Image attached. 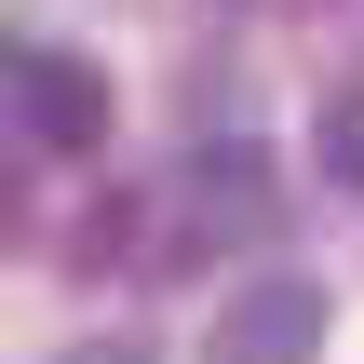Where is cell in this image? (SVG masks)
<instances>
[{"instance_id": "6da1fadb", "label": "cell", "mask_w": 364, "mask_h": 364, "mask_svg": "<svg viewBox=\"0 0 364 364\" xmlns=\"http://www.w3.org/2000/svg\"><path fill=\"white\" fill-rule=\"evenodd\" d=\"M0 81H14V122H27V149H41V162H95V149H108V81H95L81 54L14 41V54H0Z\"/></svg>"}, {"instance_id": "3957f363", "label": "cell", "mask_w": 364, "mask_h": 364, "mask_svg": "<svg viewBox=\"0 0 364 364\" xmlns=\"http://www.w3.org/2000/svg\"><path fill=\"white\" fill-rule=\"evenodd\" d=\"M95 364H122V351H95Z\"/></svg>"}, {"instance_id": "7a4b0ae2", "label": "cell", "mask_w": 364, "mask_h": 364, "mask_svg": "<svg viewBox=\"0 0 364 364\" xmlns=\"http://www.w3.org/2000/svg\"><path fill=\"white\" fill-rule=\"evenodd\" d=\"M203 364H324V284H311V270H257V284H230Z\"/></svg>"}]
</instances>
